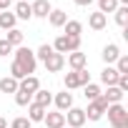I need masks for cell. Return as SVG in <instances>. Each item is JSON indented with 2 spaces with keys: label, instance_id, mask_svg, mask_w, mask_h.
<instances>
[{
  "label": "cell",
  "instance_id": "1",
  "mask_svg": "<svg viewBox=\"0 0 128 128\" xmlns=\"http://www.w3.org/2000/svg\"><path fill=\"white\" fill-rule=\"evenodd\" d=\"M15 63L23 68L25 76H33V73H35V66H38V60H35V50L20 45V48L15 50Z\"/></svg>",
  "mask_w": 128,
  "mask_h": 128
},
{
  "label": "cell",
  "instance_id": "2",
  "mask_svg": "<svg viewBox=\"0 0 128 128\" xmlns=\"http://www.w3.org/2000/svg\"><path fill=\"white\" fill-rule=\"evenodd\" d=\"M106 113H108V123H110L113 128H128V110H126L120 103L108 106Z\"/></svg>",
  "mask_w": 128,
  "mask_h": 128
},
{
  "label": "cell",
  "instance_id": "3",
  "mask_svg": "<svg viewBox=\"0 0 128 128\" xmlns=\"http://www.w3.org/2000/svg\"><path fill=\"white\" fill-rule=\"evenodd\" d=\"M53 50L60 53V55H66V53H76L80 50V38H70V35H58L53 40Z\"/></svg>",
  "mask_w": 128,
  "mask_h": 128
},
{
  "label": "cell",
  "instance_id": "4",
  "mask_svg": "<svg viewBox=\"0 0 128 128\" xmlns=\"http://www.w3.org/2000/svg\"><path fill=\"white\" fill-rule=\"evenodd\" d=\"M106 108L108 103L103 98H96V100H88V110H86V120H100L106 116Z\"/></svg>",
  "mask_w": 128,
  "mask_h": 128
},
{
  "label": "cell",
  "instance_id": "5",
  "mask_svg": "<svg viewBox=\"0 0 128 128\" xmlns=\"http://www.w3.org/2000/svg\"><path fill=\"white\" fill-rule=\"evenodd\" d=\"M66 116V123H68V128H80L83 123H86V110L83 108H68V113H63Z\"/></svg>",
  "mask_w": 128,
  "mask_h": 128
},
{
  "label": "cell",
  "instance_id": "6",
  "mask_svg": "<svg viewBox=\"0 0 128 128\" xmlns=\"http://www.w3.org/2000/svg\"><path fill=\"white\" fill-rule=\"evenodd\" d=\"M53 103H55V108H58L60 113H66L68 108H73V93H70V90L55 93V96H53Z\"/></svg>",
  "mask_w": 128,
  "mask_h": 128
},
{
  "label": "cell",
  "instance_id": "7",
  "mask_svg": "<svg viewBox=\"0 0 128 128\" xmlns=\"http://www.w3.org/2000/svg\"><path fill=\"white\" fill-rule=\"evenodd\" d=\"M43 63H45V70H48V73H58V70H63V66H66V55L53 53V55L45 58Z\"/></svg>",
  "mask_w": 128,
  "mask_h": 128
},
{
  "label": "cell",
  "instance_id": "8",
  "mask_svg": "<svg viewBox=\"0 0 128 128\" xmlns=\"http://www.w3.org/2000/svg\"><path fill=\"white\" fill-rule=\"evenodd\" d=\"M30 10H33V18H48L53 8H50L48 0H33V3H30Z\"/></svg>",
  "mask_w": 128,
  "mask_h": 128
},
{
  "label": "cell",
  "instance_id": "9",
  "mask_svg": "<svg viewBox=\"0 0 128 128\" xmlns=\"http://www.w3.org/2000/svg\"><path fill=\"white\" fill-rule=\"evenodd\" d=\"M43 123L48 128H66V116H63L60 110H53V113H45Z\"/></svg>",
  "mask_w": 128,
  "mask_h": 128
},
{
  "label": "cell",
  "instance_id": "10",
  "mask_svg": "<svg viewBox=\"0 0 128 128\" xmlns=\"http://www.w3.org/2000/svg\"><path fill=\"white\" fill-rule=\"evenodd\" d=\"M118 55H120V48H118L116 43H108V45L103 48V53H100V58H103L106 66H113V63L118 60Z\"/></svg>",
  "mask_w": 128,
  "mask_h": 128
},
{
  "label": "cell",
  "instance_id": "11",
  "mask_svg": "<svg viewBox=\"0 0 128 128\" xmlns=\"http://www.w3.org/2000/svg\"><path fill=\"white\" fill-rule=\"evenodd\" d=\"M123 96H126V93H123L118 86H108V90H106V93H100V98H103L108 106H113V103H120V100H123Z\"/></svg>",
  "mask_w": 128,
  "mask_h": 128
},
{
  "label": "cell",
  "instance_id": "12",
  "mask_svg": "<svg viewBox=\"0 0 128 128\" xmlns=\"http://www.w3.org/2000/svg\"><path fill=\"white\" fill-rule=\"evenodd\" d=\"M88 25H90V30H96V33H100V30H106V25H108V18L103 15V13H90V18H88Z\"/></svg>",
  "mask_w": 128,
  "mask_h": 128
},
{
  "label": "cell",
  "instance_id": "13",
  "mask_svg": "<svg viewBox=\"0 0 128 128\" xmlns=\"http://www.w3.org/2000/svg\"><path fill=\"white\" fill-rule=\"evenodd\" d=\"M86 63H88L86 53H80V50H76V53H68V66H70L73 70H83V68H86Z\"/></svg>",
  "mask_w": 128,
  "mask_h": 128
},
{
  "label": "cell",
  "instance_id": "14",
  "mask_svg": "<svg viewBox=\"0 0 128 128\" xmlns=\"http://www.w3.org/2000/svg\"><path fill=\"white\" fill-rule=\"evenodd\" d=\"M45 113H48V108H43V106H38V103H30V106H28V120H30V123H40V120L45 118Z\"/></svg>",
  "mask_w": 128,
  "mask_h": 128
},
{
  "label": "cell",
  "instance_id": "15",
  "mask_svg": "<svg viewBox=\"0 0 128 128\" xmlns=\"http://www.w3.org/2000/svg\"><path fill=\"white\" fill-rule=\"evenodd\" d=\"M63 86H66V90H73V88H83L80 73H78V70H70V73H66V78H63Z\"/></svg>",
  "mask_w": 128,
  "mask_h": 128
},
{
  "label": "cell",
  "instance_id": "16",
  "mask_svg": "<svg viewBox=\"0 0 128 128\" xmlns=\"http://www.w3.org/2000/svg\"><path fill=\"white\" fill-rule=\"evenodd\" d=\"M100 83H103V86H116V83H118V70H116L113 66H106V68L100 70Z\"/></svg>",
  "mask_w": 128,
  "mask_h": 128
},
{
  "label": "cell",
  "instance_id": "17",
  "mask_svg": "<svg viewBox=\"0 0 128 128\" xmlns=\"http://www.w3.org/2000/svg\"><path fill=\"white\" fill-rule=\"evenodd\" d=\"M33 103H38V106L48 108V106L53 103V93H50V90H45V88H38V90L33 93Z\"/></svg>",
  "mask_w": 128,
  "mask_h": 128
},
{
  "label": "cell",
  "instance_id": "18",
  "mask_svg": "<svg viewBox=\"0 0 128 128\" xmlns=\"http://www.w3.org/2000/svg\"><path fill=\"white\" fill-rule=\"evenodd\" d=\"M15 23H18V18L10 10H0V30H13Z\"/></svg>",
  "mask_w": 128,
  "mask_h": 128
},
{
  "label": "cell",
  "instance_id": "19",
  "mask_svg": "<svg viewBox=\"0 0 128 128\" xmlns=\"http://www.w3.org/2000/svg\"><path fill=\"white\" fill-rule=\"evenodd\" d=\"M45 20H48V23H50L53 28H63V25L68 23V15L63 13V10H50V15H48Z\"/></svg>",
  "mask_w": 128,
  "mask_h": 128
},
{
  "label": "cell",
  "instance_id": "20",
  "mask_svg": "<svg viewBox=\"0 0 128 128\" xmlns=\"http://www.w3.org/2000/svg\"><path fill=\"white\" fill-rule=\"evenodd\" d=\"M18 88H20V90H28V93H35V90L40 88V80H38L35 76H25V78L18 83Z\"/></svg>",
  "mask_w": 128,
  "mask_h": 128
},
{
  "label": "cell",
  "instance_id": "21",
  "mask_svg": "<svg viewBox=\"0 0 128 128\" xmlns=\"http://www.w3.org/2000/svg\"><path fill=\"white\" fill-rule=\"evenodd\" d=\"M63 30H66V35H70V38H80L83 23H80V20H68L66 25H63Z\"/></svg>",
  "mask_w": 128,
  "mask_h": 128
},
{
  "label": "cell",
  "instance_id": "22",
  "mask_svg": "<svg viewBox=\"0 0 128 128\" xmlns=\"http://www.w3.org/2000/svg\"><path fill=\"white\" fill-rule=\"evenodd\" d=\"M18 20H30L33 18V10H30V3H20L18 0V5H15V13H13Z\"/></svg>",
  "mask_w": 128,
  "mask_h": 128
},
{
  "label": "cell",
  "instance_id": "23",
  "mask_svg": "<svg viewBox=\"0 0 128 128\" xmlns=\"http://www.w3.org/2000/svg\"><path fill=\"white\" fill-rule=\"evenodd\" d=\"M5 40L13 45V48H20L23 45V40H25V35H23V30H18V28H13V30H8V35H5Z\"/></svg>",
  "mask_w": 128,
  "mask_h": 128
},
{
  "label": "cell",
  "instance_id": "24",
  "mask_svg": "<svg viewBox=\"0 0 128 128\" xmlns=\"http://www.w3.org/2000/svg\"><path fill=\"white\" fill-rule=\"evenodd\" d=\"M18 90V80L5 76V78H0V93H15Z\"/></svg>",
  "mask_w": 128,
  "mask_h": 128
},
{
  "label": "cell",
  "instance_id": "25",
  "mask_svg": "<svg viewBox=\"0 0 128 128\" xmlns=\"http://www.w3.org/2000/svg\"><path fill=\"white\" fill-rule=\"evenodd\" d=\"M15 103L20 106V108H25V106H30L33 103V93H28V90H15Z\"/></svg>",
  "mask_w": 128,
  "mask_h": 128
},
{
  "label": "cell",
  "instance_id": "26",
  "mask_svg": "<svg viewBox=\"0 0 128 128\" xmlns=\"http://www.w3.org/2000/svg\"><path fill=\"white\" fill-rule=\"evenodd\" d=\"M116 23H118L120 28L128 25V5H118V8H116Z\"/></svg>",
  "mask_w": 128,
  "mask_h": 128
},
{
  "label": "cell",
  "instance_id": "27",
  "mask_svg": "<svg viewBox=\"0 0 128 128\" xmlns=\"http://www.w3.org/2000/svg\"><path fill=\"white\" fill-rule=\"evenodd\" d=\"M83 96H86V100H96V98H100V88L96 83H88V86H83Z\"/></svg>",
  "mask_w": 128,
  "mask_h": 128
},
{
  "label": "cell",
  "instance_id": "28",
  "mask_svg": "<svg viewBox=\"0 0 128 128\" xmlns=\"http://www.w3.org/2000/svg\"><path fill=\"white\" fill-rule=\"evenodd\" d=\"M118 8V0H98V13H116Z\"/></svg>",
  "mask_w": 128,
  "mask_h": 128
},
{
  "label": "cell",
  "instance_id": "29",
  "mask_svg": "<svg viewBox=\"0 0 128 128\" xmlns=\"http://www.w3.org/2000/svg\"><path fill=\"white\" fill-rule=\"evenodd\" d=\"M55 50H53V45H48V43H43L38 50H35V60H45V58H50Z\"/></svg>",
  "mask_w": 128,
  "mask_h": 128
},
{
  "label": "cell",
  "instance_id": "30",
  "mask_svg": "<svg viewBox=\"0 0 128 128\" xmlns=\"http://www.w3.org/2000/svg\"><path fill=\"white\" fill-rule=\"evenodd\" d=\"M116 70H118V76H128V55H118V60H116Z\"/></svg>",
  "mask_w": 128,
  "mask_h": 128
},
{
  "label": "cell",
  "instance_id": "31",
  "mask_svg": "<svg viewBox=\"0 0 128 128\" xmlns=\"http://www.w3.org/2000/svg\"><path fill=\"white\" fill-rule=\"evenodd\" d=\"M10 78H15V80H18V83H20V80H23V78H25V73H23V68H20V66H18V63H15V60H13V63H10Z\"/></svg>",
  "mask_w": 128,
  "mask_h": 128
},
{
  "label": "cell",
  "instance_id": "32",
  "mask_svg": "<svg viewBox=\"0 0 128 128\" xmlns=\"http://www.w3.org/2000/svg\"><path fill=\"white\" fill-rule=\"evenodd\" d=\"M33 123L25 118V116H18V118H13V123H10V128H30Z\"/></svg>",
  "mask_w": 128,
  "mask_h": 128
},
{
  "label": "cell",
  "instance_id": "33",
  "mask_svg": "<svg viewBox=\"0 0 128 128\" xmlns=\"http://www.w3.org/2000/svg\"><path fill=\"white\" fill-rule=\"evenodd\" d=\"M13 50H15V48H13V45H10V43L5 40V38H0V58H5V55H10Z\"/></svg>",
  "mask_w": 128,
  "mask_h": 128
},
{
  "label": "cell",
  "instance_id": "34",
  "mask_svg": "<svg viewBox=\"0 0 128 128\" xmlns=\"http://www.w3.org/2000/svg\"><path fill=\"white\" fill-rule=\"evenodd\" d=\"M13 5V0H0V10H8Z\"/></svg>",
  "mask_w": 128,
  "mask_h": 128
},
{
  "label": "cell",
  "instance_id": "35",
  "mask_svg": "<svg viewBox=\"0 0 128 128\" xmlns=\"http://www.w3.org/2000/svg\"><path fill=\"white\" fill-rule=\"evenodd\" d=\"M73 3H76V5H80V8H88L93 0H73Z\"/></svg>",
  "mask_w": 128,
  "mask_h": 128
},
{
  "label": "cell",
  "instance_id": "36",
  "mask_svg": "<svg viewBox=\"0 0 128 128\" xmlns=\"http://www.w3.org/2000/svg\"><path fill=\"white\" fill-rule=\"evenodd\" d=\"M0 128H8V120H5L3 116H0Z\"/></svg>",
  "mask_w": 128,
  "mask_h": 128
},
{
  "label": "cell",
  "instance_id": "37",
  "mask_svg": "<svg viewBox=\"0 0 128 128\" xmlns=\"http://www.w3.org/2000/svg\"><path fill=\"white\" fill-rule=\"evenodd\" d=\"M118 5H128V0H118Z\"/></svg>",
  "mask_w": 128,
  "mask_h": 128
},
{
  "label": "cell",
  "instance_id": "38",
  "mask_svg": "<svg viewBox=\"0 0 128 128\" xmlns=\"http://www.w3.org/2000/svg\"><path fill=\"white\" fill-rule=\"evenodd\" d=\"M20 3H33V0H20Z\"/></svg>",
  "mask_w": 128,
  "mask_h": 128
}]
</instances>
